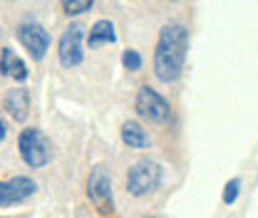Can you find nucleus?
I'll use <instances>...</instances> for the list:
<instances>
[{
	"label": "nucleus",
	"mask_w": 258,
	"mask_h": 218,
	"mask_svg": "<svg viewBox=\"0 0 258 218\" xmlns=\"http://www.w3.org/2000/svg\"><path fill=\"white\" fill-rule=\"evenodd\" d=\"M5 136H8V124H5V122H3V117H0V141H3Z\"/></svg>",
	"instance_id": "dca6fc26"
},
{
	"label": "nucleus",
	"mask_w": 258,
	"mask_h": 218,
	"mask_svg": "<svg viewBox=\"0 0 258 218\" xmlns=\"http://www.w3.org/2000/svg\"><path fill=\"white\" fill-rule=\"evenodd\" d=\"M122 144L129 149H147L152 144V139L139 122H124L122 124Z\"/></svg>",
	"instance_id": "f8f14e48"
},
{
	"label": "nucleus",
	"mask_w": 258,
	"mask_h": 218,
	"mask_svg": "<svg viewBox=\"0 0 258 218\" xmlns=\"http://www.w3.org/2000/svg\"><path fill=\"white\" fill-rule=\"evenodd\" d=\"M161 176H164V171H161V166L157 161L142 159V161H137V164L129 169L127 191L132 196H137V198L149 196V193H154V191L161 186Z\"/></svg>",
	"instance_id": "7ed1b4c3"
},
{
	"label": "nucleus",
	"mask_w": 258,
	"mask_h": 218,
	"mask_svg": "<svg viewBox=\"0 0 258 218\" xmlns=\"http://www.w3.org/2000/svg\"><path fill=\"white\" fill-rule=\"evenodd\" d=\"M35 191H37V184L30 176H13L8 181H0V208L18 206V203L28 201Z\"/></svg>",
	"instance_id": "6e6552de"
},
{
	"label": "nucleus",
	"mask_w": 258,
	"mask_h": 218,
	"mask_svg": "<svg viewBox=\"0 0 258 218\" xmlns=\"http://www.w3.org/2000/svg\"><path fill=\"white\" fill-rule=\"evenodd\" d=\"M0 75L3 77H10L15 82H25L30 77V69H28L25 60L13 47H3L0 50Z\"/></svg>",
	"instance_id": "1a4fd4ad"
},
{
	"label": "nucleus",
	"mask_w": 258,
	"mask_h": 218,
	"mask_svg": "<svg viewBox=\"0 0 258 218\" xmlns=\"http://www.w3.org/2000/svg\"><path fill=\"white\" fill-rule=\"evenodd\" d=\"M122 64H124V69H129V72H139L144 60H142V55L137 50H124L122 52Z\"/></svg>",
	"instance_id": "4468645a"
},
{
	"label": "nucleus",
	"mask_w": 258,
	"mask_h": 218,
	"mask_svg": "<svg viewBox=\"0 0 258 218\" xmlns=\"http://www.w3.org/2000/svg\"><path fill=\"white\" fill-rule=\"evenodd\" d=\"M169 3H181V0H169Z\"/></svg>",
	"instance_id": "f3484780"
},
{
	"label": "nucleus",
	"mask_w": 258,
	"mask_h": 218,
	"mask_svg": "<svg viewBox=\"0 0 258 218\" xmlns=\"http://www.w3.org/2000/svg\"><path fill=\"white\" fill-rule=\"evenodd\" d=\"M87 198L97 208V213L109 216L114 213V191H112V179L104 166H95L90 179H87Z\"/></svg>",
	"instance_id": "39448f33"
},
{
	"label": "nucleus",
	"mask_w": 258,
	"mask_h": 218,
	"mask_svg": "<svg viewBox=\"0 0 258 218\" xmlns=\"http://www.w3.org/2000/svg\"><path fill=\"white\" fill-rule=\"evenodd\" d=\"M60 5H62L64 15H82V13H87V10H92V5H95V0H60Z\"/></svg>",
	"instance_id": "ddd939ff"
},
{
	"label": "nucleus",
	"mask_w": 258,
	"mask_h": 218,
	"mask_svg": "<svg viewBox=\"0 0 258 218\" xmlns=\"http://www.w3.org/2000/svg\"><path fill=\"white\" fill-rule=\"evenodd\" d=\"M18 152L30 169H42L52 159V144L37 126H28L18 136Z\"/></svg>",
	"instance_id": "f03ea898"
},
{
	"label": "nucleus",
	"mask_w": 258,
	"mask_h": 218,
	"mask_svg": "<svg viewBox=\"0 0 258 218\" xmlns=\"http://www.w3.org/2000/svg\"><path fill=\"white\" fill-rule=\"evenodd\" d=\"M85 42H87V47L90 50H97V47H102V45H114L117 42V32H114V23L112 20H97L95 25L90 28V35L85 37Z\"/></svg>",
	"instance_id": "9b49d317"
},
{
	"label": "nucleus",
	"mask_w": 258,
	"mask_h": 218,
	"mask_svg": "<svg viewBox=\"0 0 258 218\" xmlns=\"http://www.w3.org/2000/svg\"><path fill=\"white\" fill-rule=\"evenodd\" d=\"M15 35H18V42L28 50L30 60H35V62L45 60L52 37H50V32L45 30L40 23H23V25L15 30Z\"/></svg>",
	"instance_id": "0eeeda50"
},
{
	"label": "nucleus",
	"mask_w": 258,
	"mask_h": 218,
	"mask_svg": "<svg viewBox=\"0 0 258 218\" xmlns=\"http://www.w3.org/2000/svg\"><path fill=\"white\" fill-rule=\"evenodd\" d=\"M134 109H137V114L142 119H147L152 124H166L171 119V104L157 90H152L149 85H144V87L137 90Z\"/></svg>",
	"instance_id": "20e7f679"
},
{
	"label": "nucleus",
	"mask_w": 258,
	"mask_h": 218,
	"mask_svg": "<svg viewBox=\"0 0 258 218\" xmlns=\"http://www.w3.org/2000/svg\"><path fill=\"white\" fill-rule=\"evenodd\" d=\"M186 55H189V30L184 23H166L159 30L157 37V47H154V77L171 85L184 75V64H186Z\"/></svg>",
	"instance_id": "f257e3e1"
},
{
	"label": "nucleus",
	"mask_w": 258,
	"mask_h": 218,
	"mask_svg": "<svg viewBox=\"0 0 258 218\" xmlns=\"http://www.w3.org/2000/svg\"><path fill=\"white\" fill-rule=\"evenodd\" d=\"M144 218H157V216H144Z\"/></svg>",
	"instance_id": "a211bd4d"
},
{
	"label": "nucleus",
	"mask_w": 258,
	"mask_h": 218,
	"mask_svg": "<svg viewBox=\"0 0 258 218\" xmlns=\"http://www.w3.org/2000/svg\"><path fill=\"white\" fill-rule=\"evenodd\" d=\"M3 104H5V112H8L15 122H25V119L30 117V92H28L25 87L10 90V92L5 94Z\"/></svg>",
	"instance_id": "9d476101"
},
{
	"label": "nucleus",
	"mask_w": 258,
	"mask_h": 218,
	"mask_svg": "<svg viewBox=\"0 0 258 218\" xmlns=\"http://www.w3.org/2000/svg\"><path fill=\"white\" fill-rule=\"evenodd\" d=\"M85 25L80 23H72L67 30L62 32L60 42H57V57L62 67H77L85 60Z\"/></svg>",
	"instance_id": "423d86ee"
},
{
	"label": "nucleus",
	"mask_w": 258,
	"mask_h": 218,
	"mask_svg": "<svg viewBox=\"0 0 258 218\" xmlns=\"http://www.w3.org/2000/svg\"><path fill=\"white\" fill-rule=\"evenodd\" d=\"M238 193H241V179H231V181H226V186H224V203L226 206L236 203Z\"/></svg>",
	"instance_id": "2eb2a0df"
}]
</instances>
